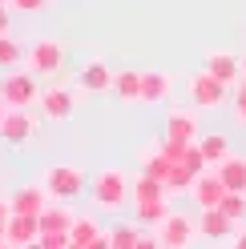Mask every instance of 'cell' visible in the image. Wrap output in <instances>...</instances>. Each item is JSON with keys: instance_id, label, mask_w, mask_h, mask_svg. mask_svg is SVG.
Segmentation results:
<instances>
[{"instance_id": "26", "label": "cell", "mask_w": 246, "mask_h": 249, "mask_svg": "<svg viewBox=\"0 0 246 249\" xmlns=\"http://www.w3.org/2000/svg\"><path fill=\"white\" fill-rule=\"evenodd\" d=\"M37 245L41 249H73V233L69 229H44Z\"/></svg>"}, {"instance_id": "3", "label": "cell", "mask_w": 246, "mask_h": 249, "mask_svg": "<svg viewBox=\"0 0 246 249\" xmlns=\"http://www.w3.org/2000/svg\"><path fill=\"white\" fill-rule=\"evenodd\" d=\"M44 189L53 193V201H73L89 189V177L77 165H53V169H44Z\"/></svg>"}, {"instance_id": "32", "label": "cell", "mask_w": 246, "mask_h": 249, "mask_svg": "<svg viewBox=\"0 0 246 249\" xmlns=\"http://www.w3.org/2000/svg\"><path fill=\"white\" fill-rule=\"evenodd\" d=\"M4 113H8V105H4V97H0V121H4Z\"/></svg>"}, {"instance_id": "4", "label": "cell", "mask_w": 246, "mask_h": 249, "mask_svg": "<svg viewBox=\"0 0 246 249\" xmlns=\"http://www.w3.org/2000/svg\"><path fill=\"white\" fill-rule=\"evenodd\" d=\"M226 81H218L210 69H202V72H194L190 76V85H186V92H190V105H198V108H218L222 101H226Z\"/></svg>"}, {"instance_id": "27", "label": "cell", "mask_w": 246, "mask_h": 249, "mask_svg": "<svg viewBox=\"0 0 246 249\" xmlns=\"http://www.w3.org/2000/svg\"><path fill=\"white\" fill-rule=\"evenodd\" d=\"M234 113H238V121L246 124V76L234 85Z\"/></svg>"}, {"instance_id": "12", "label": "cell", "mask_w": 246, "mask_h": 249, "mask_svg": "<svg viewBox=\"0 0 246 249\" xmlns=\"http://www.w3.org/2000/svg\"><path fill=\"white\" fill-rule=\"evenodd\" d=\"M49 201H53V193L44 189V181L41 185H20L17 193H12V213H44L49 209Z\"/></svg>"}, {"instance_id": "20", "label": "cell", "mask_w": 246, "mask_h": 249, "mask_svg": "<svg viewBox=\"0 0 246 249\" xmlns=\"http://www.w3.org/2000/svg\"><path fill=\"white\" fill-rule=\"evenodd\" d=\"M142 245H158V241L137 233V225H113L109 229V249H142Z\"/></svg>"}, {"instance_id": "35", "label": "cell", "mask_w": 246, "mask_h": 249, "mask_svg": "<svg viewBox=\"0 0 246 249\" xmlns=\"http://www.w3.org/2000/svg\"><path fill=\"white\" fill-rule=\"evenodd\" d=\"M0 4H12V0H0Z\"/></svg>"}, {"instance_id": "8", "label": "cell", "mask_w": 246, "mask_h": 249, "mask_svg": "<svg viewBox=\"0 0 246 249\" xmlns=\"http://www.w3.org/2000/svg\"><path fill=\"white\" fill-rule=\"evenodd\" d=\"M41 113L49 121H69L77 113V92L65 89V85H49L41 92Z\"/></svg>"}, {"instance_id": "18", "label": "cell", "mask_w": 246, "mask_h": 249, "mask_svg": "<svg viewBox=\"0 0 246 249\" xmlns=\"http://www.w3.org/2000/svg\"><path fill=\"white\" fill-rule=\"evenodd\" d=\"M214 169H218V177L226 181V189L246 193V153H230V157L222 165H214Z\"/></svg>"}, {"instance_id": "15", "label": "cell", "mask_w": 246, "mask_h": 249, "mask_svg": "<svg viewBox=\"0 0 246 249\" xmlns=\"http://www.w3.org/2000/svg\"><path fill=\"white\" fill-rule=\"evenodd\" d=\"M113 69L105 65V60H89V65L77 72V85H81L85 92H105V89H113Z\"/></svg>"}, {"instance_id": "1", "label": "cell", "mask_w": 246, "mask_h": 249, "mask_svg": "<svg viewBox=\"0 0 246 249\" xmlns=\"http://www.w3.org/2000/svg\"><path fill=\"white\" fill-rule=\"evenodd\" d=\"M89 193L105 213H121L125 201H133V177H125L121 169H101V173L89 181Z\"/></svg>"}, {"instance_id": "28", "label": "cell", "mask_w": 246, "mask_h": 249, "mask_svg": "<svg viewBox=\"0 0 246 249\" xmlns=\"http://www.w3.org/2000/svg\"><path fill=\"white\" fill-rule=\"evenodd\" d=\"M12 8H20V12H41L44 0H12Z\"/></svg>"}, {"instance_id": "23", "label": "cell", "mask_w": 246, "mask_h": 249, "mask_svg": "<svg viewBox=\"0 0 246 249\" xmlns=\"http://www.w3.org/2000/svg\"><path fill=\"white\" fill-rule=\"evenodd\" d=\"M24 56H28V49H24L17 36H12V33H0V69H4V72L17 69Z\"/></svg>"}, {"instance_id": "30", "label": "cell", "mask_w": 246, "mask_h": 249, "mask_svg": "<svg viewBox=\"0 0 246 249\" xmlns=\"http://www.w3.org/2000/svg\"><path fill=\"white\" fill-rule=\"evenodd\" d=\"M0 33H8V4H0Z\"/></svg>"}, {"instance_id": "33", "label": "cell", "mask_w": 246, "mask_h": 249, "mask_svg": "<svg viewBox=\"0 0 246 249\" xmlns=\"http://www.w3.org/2000/svg\"><path fill=\"white\" fill-rule=\"evenodd\" d=\"M0 245H8V233H4V225H0Z\"/></svg>"}, {"instance_id": "22", "label": "cell", "mask_w": 246, "mask_h": 249, "mask_svg": "<svg viewBox=\"0 0 246 249\" xmlns=\"http://www.w3.org/2000/svg\"><path fill=\"white\" fill-rule=\"evenodd\" d=\"M113 92L121 101H142V72L137 69H121L113 76Z\"/></svg>"}, {"instance_id": "14", "label": "cell", "mask_w": 246, "mask_h": 249, "mask_svg": "<svg viewBox=\"0 0 246 249\" xmlns=\"http://www.w3.org/2000/svg\"><path fill=\"white\" fill-rule=\"evenodd\" d=\"M170 92H174V76H170V72H162V69L142 72V101H145V105L170 101Z\"/></svg>"}, {"instance_id": "34", "label": "cell", "mask_w": 246, "mask_h": 249, "mask_svg": "<svg viewBox=\"0 0 246 249\" xmlns=\"http://www.w3.org/2000/svg\"><path fill=\"white\" fill-rule=\"evenodd\" d=\"M242 76H246V56H242Z\"/></svg>"}, {"instance_id": "7", "label": "cell", "mask_w": 246, "mask_h": 249, "mask_svg": "<svg viewBox=\"0 0 246 249\" xmlns=\"http://www.w3.org/2000/svg\"><path fill=\"white\" fill-rule=\"evenodd\" d=\"M186 197L198 209H214V205H222V197H226V181L218 177V169H206V173H198V181L190 185Z\"/></svg>"}, {"instance_id": "13", "label": "cell", "mask_w": 246, "mask_h": 249, "mask_svg": "<svg viewBox=\"0 0 246 249\" xmlns=\"http://www.w3.org/2000/svg\"><path fill=\"white\" fill-rule=\"evenodd\" d=\"M33 133H37V121L28 117V113H20V108L4 113V121H0V137H4L8 145H24Z\"/></svg>"}, {"instance_id": "25", "label": "cell", "mask_w": 246, "mask_h": 249, "mask_svg": "<svg viewBox=\"0 0 246 249\" xmlns=\"http://www.w3.org/2000/svg\"><path fill=\"white\" fill-rule=\"evenodd\" d=\"M73 209H57V205H49V209H44L41 213V233L44 229H73Z\"/></svg>"}, {"instance_id": "19", "label": "cell", "mask_w": 246, "mask_h": 249, "mask_svg": "<svg viewBox=\"0 0 246 249\" xmlns=\"http://www.w3.org/2000/svg\"><path fill=\"white\" fill-rule=\"evenodd\" d=\"M162 197H170L165 181H158V177H149V173L137 169V177H133V205H142V201H162Z\"/></svg>"}, {"instance_id": "21", "label": "cell", "mask_w": 246, "mask_h": 249, "mask_svg": "<svg viewBox=\"0 0 246 249\" xmlns=\"http://www.w3.org/2000/svg\"><path fill=\"white\" fill-rule=\"evenodd\" d=\"M198 149L206 153L210 169H214V165H222L230 153H234V149H230V141H226V133H206V137H198Z\"/></svg>"}, {"instance_id": "9", "label": "cell", "mask_w": 246, "mask_h": 249, "mask_svg": "<svg viewBox=\"0 0 246 249\" xmlns=\"http://www.w3.org/2000/svg\"><path fill=\"white\" fill-rule=\"evenodd\" d=\"M198 229H202V237H210V241H226V237H234V233H238V221L222 205H214V209H202Z\"/></svg>"}, {"instance_id": "6", "label": "cell", "mask_w": 246, "mask_h": 249, "mask_svg": "<svg viewBox=\"0 0 246 249\" xmlns=\"http://www.w3.org/2000/svg\"><path fill=\"white\" fill-rule=\"evenodd\" d=\"M0 97H4L8 108H28L37 101V72H8L4 81H0Z\"/></svg>"}, {"instance_id": "10", "label": "cell", "mask_w": 246, "mask_h": 249, "mask_svg": "<svg viewBox=\"0 0 246 249\" xmlns=\"http://www.w3.org/2000/svg\"><path fill=\"white\" fill-rule=\"evenodd\" d=\"M4 233H8V245H37L41 241V217L37 213H12L4 221Z\"/></svg>"}, {"instance_id": "17", "label": "cell", "mask_w": 246, "mask_h": 249, "mask_svg": "<svg viewBox=\"0 0 246 249\" xmlns=\"http://www.w3.org/2000/svg\"><path fill=\"white\" fill-rule=\"evenodd\" d=\"M206 69L218 76V81H226V85H238L242 81V56H234V53H210Z\"/></svg>"}, {"instance_id": "5", "label": "cell", "mask_w": 246, "mask_h": 249, "mask_svg": "<svg viewBox=\"0 0 246 249\" xmlns=\"http://www.w3.org/2000/svg\"><path fill=\"white\" fill-rule=\"evenodd\" d=\"M24 65L33 69V72H61V65H65V44L53 40V36H41L28 44V56H24Z\"/></svg>"}, {"instance_id": "31", "label": "cell", "mask_w": 246, "mask_h": 249, "mask_svg": "<svg viewBox=\"0 0 246 249\" xmlns=\"http://www.w3.org/2000/svg\"><path fill=\"white\" fill-rule=\"evenodd\" d=\"M234 245H238V249H246V229H238V233H234Z\"/></svg>"}, {"instance_id": "24", "label": "cell", "mask_w": 246, "mask_h": 249, "mask_svg": "<svg viewBox=\"0 0 246 249\" xmlns=\"http://www.w3.org/2000/svg\"><path fill=\"white\" fill-rule=\"evenodd\" d=\"M165 213H170V197H162V201H142V205H137V221H142V225H158Z\"/></svg>"}, {"instance_id": "16", "label": "cell", "mask_w": 246, "mask_h": 249, "mask_svg": "<svg viewBox=\"0 0 246 249\" xmlns=\"http://www.w3.org/2000/svg\"><path fill=\"white\" fill-rule=\"evenodd\" d=\"M165 137H174V141H198L194 113H186V108H170V113H165Z\"/></svg>"}, {"instance_id": "2", "label": "cell", "mask_w": 246, "mask_h": 249, "mask_svg": "<svg viewBox=\"0 0 246 249\" xmlns=\"http://www.w3.org/2000/svg\"><path fill=\"white\" fill-rule=\"evenodd\" d=\"M194 233H198V221H194V217L170 209L158 225H153V241H158L162 249H186V245L194 241Z\"/></svg>"}, {"instance_id": "29", "label": "cell", "mask_w": 246, "mask_h": 249, "mask_svg": "<svg viewBox=\"0 0 246 249\" xmlns=\"http://www.w3.org/2000/svg\"><path fill=\"white\" fill-rule=\"evenodd\" d=\"M8 217H12V201H0V225H4Z\"/></svg>"}, {"instance_id": "11", "label": "cell", "mask_w": 246, "mask_h": 249, "mask_svg": "<svg viewBox=\"0 0 246 249\" xmlns=\"http://www.w3.org/2000/svg\"><path fill=\"white\" fill-rule=\"evenodd\" d=\"M73 249H105L109 245V233H101V225H97V217H73Z\"/></svg>"}]
</instances>
